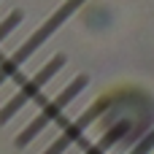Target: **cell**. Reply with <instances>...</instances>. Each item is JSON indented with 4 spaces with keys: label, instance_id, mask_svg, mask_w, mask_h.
<instances>
[{
    "label": "cell",
    "instance_id": "cell-7",
    "mask_svg": "<svg viewBox=\"0 0 154 154\" xmlns=\"http://www.w3.org/2000/svg\"><path fill=\"white\" fill-rule=\"evenodd\" d=\"M152 152H154V127L146 130V133L141 135V141H138L127 154H152Z\"/></svg>",
    "mask_w": 154,
    "mask_h": 154
},
{
    "label": "cell",
    "instance_id": "cell-6",
    "mask_svg": "<svg viewBox=\"0 0 154 154\" xmlns=\"http://www.w3.org/2000/svg\"><path fill=\"white\" fill-rule=\"evenodd\" d=\"M19 24H22V11H11V14L0 22V43H3V41H5L16 27H19Z\"/></svg>",
    "mask_w": 154,
    "mask_h": 154
},
{
    "label": "cell",
    "instance_id": "cell-3",
    "mask_svg": "<svg viewBox=\"0 0 154 154\" xmlns=\"http://www.w3.org/2000/svg\"><path fill=\"white\" fill-rule=\"evenodd\" d=\"M84 3H87V0H65V3H62V5H60V8H57V11H54V14H51V16H49V19H46V22H43V24H41V27L22 43V46H19V49H16V51L8 54V60H11L14 65L22 68V65H24V62H27V60H30V57H32V54H35V51H38L54 32H57V30L73 16L81 5H84Z\"/></svg>",
    "mask_w": 154,
    "mask_h": 154
},
{
    "label": "cell",
    "instance_id": "cell-4",
    "mask_svg": "<svg viewBox=\"0 0 154 154\" xmlns=\"http://www.w3.org/2000/svg\"><path fill=\"white\" fill-rule=\"evenodd\" d=\"M116 100H119V95L103 97V100H97L95 106H89L84 114H79L73 122H68V125L62 127V133L46 146V152H41V154H65L84 133H87V130H89V127H92V125H95V122H97V119H100V116H103V114H106V111H111V106H114Z\"/></svg>",
    "mask_w": 154,
    "mask_h": 154
},
{
    "label": "cell",
    "instance_id": "cell-2",
    "mask_svg": "<svg viewBox=\"0 0 154 154\" xmlns=\"http://www.w3.org/2000/svg\"><path fill=\"white\" fill-rule=\"evenodd\" d=\"M62 68H65V57H62V54H57V57H51V60H49L38 73H32V76L19 87V92H16V95H11V97H8V103L0 108V125H8L19 111H24V108H27V106H30V103L43 92V87H46V84H49V81H51Z\"/></svg>",
    "mask_w": 154,
    "mask_h": 154
},
{
    "label": "cell",
    "instance_id": "cell-1",
    "mask_svg": "<svg viewBox=\"0 0 154 154\" xmlns=\"http://www.w3.org/2000/svg\"><path fill=\"white\" fill-rule=\"evenodd\" d=\"M84 89H87V76H76V79H73L62 92H57L51 100H46L43 108H41V111L27 122V127L16 135V146H19V149L30 146V143H32V141H35V138H38L49 125H54V122L65 114V108H68V106H70V103L84 92Z\"/></svg>",
    "mask_w": 154,
    "mask_h": 154
},
{
    "label": "cell",
    "instance_id": "cell-5",
    "mask_svg": "<svg viewBox=\"0 0 154 154\" xmlns=\"http://www.w3.org/2000/svg\"><path fill=\"white\" fill-rule=\"evenodd\" d=\"M135 133H141V130H133L130 125H125V122H122V125H116V127L106 130V135H103L100 141H95V143H92L84 154H106V152H111L119 141H125L127 135H135Z\"/></svg>",
    "mask_w": 154,
    "mask_h": 154
}]
</instances>
